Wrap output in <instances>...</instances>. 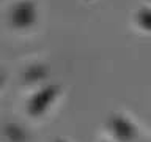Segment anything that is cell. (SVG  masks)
I'll list each match as a JSON object with an SVG mask.
<instances>
[{
	"label": "cell",
	"instance_id": "6",
	"mask_svg": "<svg viewBox=\"0 0 151 142\" xmlns=\"http://www.w3.org/2000/svg\"><path fill=\"white\" fill-rule=\"evenodd\" d=\"M135 22L142 30L151 32V8H142L135 14Z\"/></svg>",
	"mask_w": 151,
	"mask_h": 142
},
{
	"label": "cell",
	"instance_id": "5",
	"mask_svg": "<svg viewBox=\"0 0 151 142\" xmlns=\"http://www.w3.org/2000/svg\"><path fill=\"white\" fill-rule=\"evenodd\" d=\"M5 136L9 142H25L27 139V133L14 123H8L5 126Z\"/></svg>",
	"mask_w": 151,
	"mask_h": 142
},
{
	"label": "cell",
	"instance_id": "2",
	"mask_svg": "<svg viewBox=\"0 0 151 142\" xmlns=\"http://www.w3.org/2000/svg\"><path fill=\"white\" fill-rule=\"evenodd\" d=\"M60 93L58 85H46V87L40 88L33 96L28 99L27 111L32 117H41L47 112V109L52 106L55 98Z\"/></svg>",
	"mask_w": 151,
	"mask_h": 142
},
{
	"label": "cell",
	"instance_id": "3",
	"mask_svg": "<svg viewBox=\"0 0 151 142\" xmlns=\"http://www.w3.org/2000/svg\"><path fill=\"white\" fill-rule=\"evenodd\" d=\"M109 130L120 142H132L137 136L135 126L123 115H112L109 120Z\"/></svg>",
	"mask_w": 151,
	"mask_h": 142
},
{
	"label": "cell",
	"instance_id": "1",
	"mask_svg": "<svg viewBox=\"0 0 151 142\" xmlns=\"http://www.w3.org/2000/svg\"><path fill=\"white\" fill-rule=\"evenodd\" d=\"M8 21L14 28H30L36 22V7L32 0H19L11 7Z\"/></svg>",
	"mask_w": 151,
	"mask_h": 142
},
{
	"label": "cell",
	"instance_id": "4",
	"mask_svg": "<svg viewBox=\"0 0 151 142\" xmlns=\"http://www.w3.org/2000/svg\"><path fill=\"white\" fill-rule=\"evenodd\" d=\"M47 76V70L44 65H30L24 73V79L27 82H36V80H41Z\"/></svg>",
	"mask_w": 151,
	"mask_h": 142
},
{
	"label": "cell",
	"instance_id": "7",
	"mask_svg": "<svg viewBox=\"0 0 151 142\" xmlns=\"http://www.w3.org/2000/svg\"><path fill=\"white\" fill-rule=\"evenodd\" d=\"M55 142H66L65 139H55Z\"/></svg>",
	"mask_w": 151,
	"mask_h": 142
}]
</instances>
